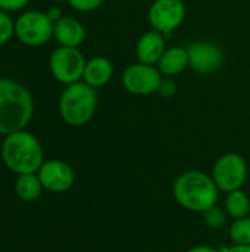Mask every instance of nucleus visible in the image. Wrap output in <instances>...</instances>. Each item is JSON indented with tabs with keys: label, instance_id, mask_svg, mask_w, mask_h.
Instances as JSON below:
<instances>
[{
	"label": "nucleus",
	"instance_id": "f257e3e1",
	"mask_svg": "<svg viewBox=\"0 0 250 252\" xmlns=\"http://www.w3.org/2000/svg\"><path fill=\"white\" fill-rule=\"evenodd\" d=\"M220 192L212 176L197 170L181 173L172 183L174 199L180 207L192 213L203 214L217 205Z\"/></svg>",
	"mask_w": 250,
	"mask_h": 252
},
{
	"label": "nucleus",
	"instance_id": "f03ea898",
	"mask_svg": "<svg viewBox=\"0 0 250 252\" xmlns=\"http://www.w3.org/2000/svg\"><path fill=\"white\" fill-rule=\"evenodd\" d=\"M34 112V100L27 87L10 78H0V134L25 128Z\"/></svg>",
	"mask_w": 250,
	"mask_h": 252
},
{
	"label": "nucleus",
	"instance_id": "7ed1b4c3",
	"mask_svg": "<svg viewBox=\"0 0 250 252\" xmlns=\"http://www.w3.org/2000/svg\"><path fill=\"white\" fill-rule=\"evenodd\" d=\"M1 159L15 174H32L40 170L44 152L35 136L21 130L7 134L1 143Z\"/></svg>",
	"mask_w": 250,
	"mask_h": 252
},
{
	"label": "nucleus",
	"instance_id": "20e7f679",
	"mask_svg": "<svg viewBox=\"0 0 250 252\" xmlns=\"http://www.w3.org/2000/svg\"><path fill=\"white\" fill-rule=\"evenodd\" d=\"M97 109L96 89L85 81L72 83L65 87L59 97V114L72 127H81L91 121Z\"/></svg>",
	"mask_w": 250,
	"mask_h": 252
},
{
	"label": "nucleus",
	"instance_id": "39448f33",
	"mask_svg": "<svg viewBox=\"0 0 250 252\" xmlns=\"http://www.w3.org/2000/svg\"><path fill=\"white\" fill-rule=\"evenodd\" d=\"M53 27L55 22L47 13L31 10L19 15L15 21V35L21 43L38 47L53 37Z\"/></svg>",
	"mask_w": 250,
	"mask_h": 252
},
{
	"label": "nucleus",
	"instance_id": "423d86ee",
	"mask_svg": "<svg viewBox=\"0 0 250 252\" xmlns=\"http://www.w3.org/2000/svg\"><path fill=\"white\" fill-rule=\"evenodd\" d=\"M211 176L221 192L228 193L242 189L248 179L246 159L236 152L224 154L215 161Z\"/></svg>",
	"mask_w": 250,
	"mask_h": 252
},
{
	"label": "nucleus",
	"instance_id": "0eeeda50",
	"mask_svg": "<svg viewBox=\"0 0 250 252\" xmlns=\"http://www.w3.org/2000/svg\"><path fill=\"white\" fill-rule=\"evenodd\" d=\"M85 63L87 61L84 55L77 47L60 46L52 52L49 59V66L53 77L65 86L83 80Z\"/></svg>",
	"mask_w": 250,
	"mask_h": 252
},
{
	"label": "nucleus",
	"instance_id": "6e6552de",
	"mask_svg": "<svg viewBox=\"0 0 250 252\" xmlns=\"http://www.w3.org/2000/svg\"><path fill=\"white\" fill-rule=\"evenodd\" d=\"M162 80V74L155 65L141 62L127 66L122 72V86L134 96H149L156 93Z\"/></svg>",
	"mask_w": 250,
	"mask_h": 252
},
{
	"label": "nucleus",
	"instance_id": "1a4fd4ad",
	"mask_svg": "<svg viewBox=\"0 0 250 252\" xmlns=\"http://www.w3.org/2000/svg\"><path fill=\"white\" fill-rule=\"evenodd\" d=\"M186 18V6L183 0H155L147 13L150 27L168 35L175 31Z\"/></svg>",
	"mask_w": 250,
	"mask_h": 252
},
{
	"label": "nucleus",
	"instance_id": "9d476101",
	"mask_svg": "<svg viewBox=\"0 0 250 252\" xmlns=\"http://www.w3.org/2000/svg\"><path fill=\"white\" fill-rule=\"evenodd\" d=\"M189 66L197 74H212L224 63L222 49L212 41H196L189 47Z\"/></svg>",
	"mask_w": 250,
	"mask_h": 252
},
{
	"label": "nucleus",
	"instance_id": "9b49d317",
	"mask_svg": "<svg viewBox=\"0 0 250 252\" xmlns=\"http://www.w3.org/2000/svg\"><path fill=\"white\" fill-rule=\"evenodd\" d=\"M43 188L49 192L60 193L66 192L72 188L75 174L72 167L60 159H50L44 161L40 170L37 171Z\"/></svg>",
	"mask_w": 250,
	"mask_h": 252
},
{
	"label": "nucleus",
	"instance_id": "f8f14e48",
	"mask_svg": "<svg viewBox=\"0 0 250 252\" xmlns=\"http://www.w3.org/2000/svg\"><path fill=\"white\" fill-rule=\"evenodd\" d=\"M165 50V35L155 30L144 32L136 44V56L139 62L147 65H158Z\"/></svg>",
	"mask_w": 250,
	"mask_h": 252
},
{
	"label": "nucleus",
	"instance_id": "ddd939ff",
	"mask_svg": "<svg viewBox=\"0 0 250 252\" xmlns=\"http://www.w3.org/2000/svg\"><path fill=\"white\" fill-rule=\"evenodd\" d=\"M53 37L63 47H78L85 38V30L78 19L63 16L55 21Z\"/></svg>",
	"mask_w": 250,
	"mask_h": 252
},
{
	"label": "nucleus",
	"instance_id": "4468645a",
	"mask_svg": "<svg viewBox=\"0 0 250 252\" xmlns=\"http://www.w3.org/2000/svg\"><path fill=\"white\" fill-rule=\"evenodd\" d=\"M112 77H113V65L108 58L94 56L87 61L83 80L88 86L94 89L103 87L112 80Z\"/></svg>",
	"mask_w": 250,
	"mask_h": 252
},
{
	"label": "nucleus",
	"instance_id": "2eb2a0df",
	"mask_svg": "<svg viewBox=\"0 0 250 252\" xmlns=\"http://www.w3.org/2000/svg\"><path fill=\"white\" fill-rule=\"evenodd\" d=\"M189 66V50L183 46H174L165 50L161 61L158 62V69L162 75L175 77L186 71Z\"/></svg>",
	"mask_w": 250,
	"mask_h": 252
},
{
	"label": "nucleus",
	"instance_id": "dca6fc26",
	"mask_svg": "<svg viewBox=\"0 0 250 252\" xmlns=\"http://www.w3.org/2000/svg\"><path fill=\"white\" fill-rule=\"evenodd\" d=\"M43 185L40 182L38 174H19L15 182V192L19 196V199L25 202H32L41 196Z\"/></svg>",
	"mask_w": 250,
	"mask_h": 252
},
{
	"label": "nucleus",
	"instance_id": "f3484780",
	"mask_svg": "<svg viewBox=\"0 0 250 252\" xmlns=\"http://www.w3.org/2000/svg\"><path fill=\"white\" fill-rule=\"evenodd\" d=\"M224 210L228 219H233V220L248 217L250 213L249 195L242 189L228 192L224 201Z\"/></svg>",
	"mask_w": 250,
	"mask_h": 252
},
{
	"label": "nucleus",
	"instance_id": "a211bd4d",
	"mask_svg": "<svg viewBox=\"0 0 250 252\" xmlns=\"http://www.w3.org/2000/svg\"><path fill=\"white\" fill-rule=\"evenodd\" d=\"M230 239L236 245H250V216L233 220L230 226Z\"/></svg>",
	"mask_w": 250,
	"mask_h": 252
},
{
	"label": "nucleus",
	"instance_id": "6ab92c4d",
	"mask_svg": "<svg viewBox=\"0 0 250 252\" xmlns=\"http://www.w3.org/2000/svg\"><path fill=\"white\" fill-rule=\"evenodd\" d=\"M227 219H228V216H227L224 207L221 208L218 205H214L203 213V221H205L206 227H209L211 230H221L225 226Z\"/></svg>",
	"mask_w": 250,
	"mask_h": 252
},
{
	"label": "nucleus",
	"instance_id": "aec40b11",
	"mask_svg": "<svg viewBox=\"0 0 250 252\" xmlns=\"http://www.w3.org/2000/svg\"><path fill=\"white\" fill-rule=\"evenodd\" d=\"M13 34H15V22L6 12L0 10V46L9 41Z\"/></svg>",
	"mask_w": 250,
	"mask_h": 252
},
{
	"label": "nucleus",
	"instance_id": "412c9836",
	"mask_svg": "<svg viewBox=\"0 0 250 252\" xmlns=\"http://www.w3.org/2000/svg\"><path fill=\"white\" fill-rule=\"evenodd\" d=\"M68 4L78 12H93L102 6L105 0H66Z\"/></svg>",
	"mask_w": 250,
	"mask_h": 252
},
{
	"label": "nucleus",
	"instance_id": "4be33fe9",
	"mask_svg": "<svg viewBox=\"0 0 250 252\" xmlns=\"http://www.w3.org/2000/svg\"><path fill=\"white\" fill-rule=\"evenodd\" d=\"M29 0H0V10L3 12H15L24 9Z\"/></svg>",
	"mask_w": 250,
	"mask_h": 252
},
{
	"label": "nucleus",
	"instance_id": "5701e85b",
	"mask_svg": "<svg viewBox=\"0 0 250 252\" xmlns=\"http://www.w3.org/2000/svg\"><path fill=\"white\" fill-rule=\"evenodd\" d=\"M164 97H172L177 93V84L172 80H162L159 90H158Z\"/></svg>",
	"mask_w": 250,
	"mask_h": 252
},
{
	"label": "nucleus",
	"instance_id": "b1692460",
	"mask_svg": "<svg viewBox=\"0 0 250 252\" xmlns=\"http://www.w3.org/2000/svg\"><path fill=\"white\" fill-rule=\"evenodd\" d=\"M221 252H250V245H236V244H233L231 247L222 248Z\"/></svg>",
	"mask_w": 250,
	"mask_h": 252
},
{
	"label": "nucleus",
	"instance_id": "393cba45",
	"mask_svg": "<svg viewBox=\"0 0 250 252\" xmlns=\"http://www.w3.org/2000/svg\"><path fill=\"white\" fill-rule=\"evenodd\" d=\"M186 252H221V251H218V250H215V248H212V247H208V245H196V247H193V248L187 250Z\"/></svg>",
	"mask_w": 250,
	"mask_h": 252
}]
</instances>
